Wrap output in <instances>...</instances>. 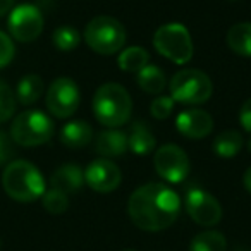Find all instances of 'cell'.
Masks as SVG:
<instances>
[{
  "label": "cell",
  "instance_id": "obj_30",
  "mask_svg": "<svg viewBox=\"0 0 251 251\" xmlns=\"http://www.w3.org/2000/svg\"><path fill=\"white\" fill-rule=\"evenodd\" d=\"M239 122L243 129L251 134V98H248L239 110Z\"/></svg>",
  "mask_w": 251,
  "mask_h": 251
},
{
  "label": "cell",
  "instance_id": "obj_23",
  "mask_svg": "<svg viewBox=\"0 0 251 251\" xmlns=\"http://www.w3.org/2000/svg\"><path fill=\"white\" fill-rule=\"evenodd\" d=\"M243 148V138L237 131H224L213 140V151L222 158L236 157Z\"/></svg>",
  "mask_w": 251,
  "mask_h": 251
},
{
  "label": "cell",
  "instance_id": "obj_3",
  "mask_svg": "<svg viewBox=\"0 0 251 251\" xmlns=\"http://www.w3.org/2000/svg\"><path fill=\"white\" fill-rule=\"evenodd\" d=\"M133 100L124 86L117 83H105L93 97V112L100 124L110 129L124 126L131 117Z\"/></svg>",
  "mask_w": 251,
  "mask_h": 251
},
{
  "label": "cell",
  "instance_id": "obj_2",
  "mask_svg": "<svg viewBox=\"0 0 251 251\" xmlns=\"http://www.w3.org/2000/svg\"><path fill=\"white\" fill-rule=\"evenodd\" d=\"M2 186L12 200L21 203L35 201L47 191L42 172L28 160H14L7 164L2 174Z\"/></svg>",
  "mask_w": 251,
  "mask_h": 251
},
{
  "label": "cell",
  "instance_id": "obj_28",
  "mask_svg": "<svg viewBox=\"0 0 251 251\" xmlns=\"http://www.w3.org/2000/svg\"><path fill=\"white\" fill-rule=\"evenodd\" d=\"M14 43H12L11 36L5 35L4 31H0V69L7 67L14 59Z\"/></svg>",
  "mask_w": 251,
  "mask_h": 251
},
{
  "label": "cell",
  "instance_id": "obj_22",
  "mask_svg": "<svg viewBox=\"0 0 251 251\" xmlns=\"http://www.w3.org/2000/svg\"><path fill=\"white\" fill-rule=\"evenodd\" d=\"M226 236L219 230H203L193 237L189 251H226Z\"/></svg>",
  "mask_w": 251,
  "mask_h": 251
},
{
  "label": "cell",
  "instance_id": "obj_11",
  "mask_svg": "<svg viewBox=\"0 0 251 251\" xmlns=\"http://www.w3.org/2000/svg\"><path fill=\"white\" fill-rule=\"evenodd\" d=\"M184 206L188 215L198 226L212 227L217 226L222 219V206L217 201L215 196L206 193L205 189L191 188L188 189L184 198Z\"/></svg>",
  "mask_w": 251,
  "mask_h": 251
},
{
  "label": "cell",
  "instance_id": "obj_18",
  "mask_svg": "<svg viewBox=\"0 0 251 251\" xmlns=\"http://www.w3.org/2000/svg\"><path fill=\"white\" fill-rule=\"evenodd\" d=\"M227 45L234 53L251 57V23H237L227 31Z\"/></svg>",
  "mask_w": 251,
  "mask_h": 251
},
{
  "label": "cell",
  "instance_id": "obj_14",
  "mask_svg": "<svg viewBox=\"0 0 251 251\" xmlns=\"http://www.w3.org/2000/svg\"><path fill=\"white\" fill-rule=\"evenodd\" d=\"M84 184V172L81 171L79 165L76 164H66L59 167L50 177V186L53 189L71 195V193H77Z\"/></svg>",
  "mask_w": 251,
  "mask_h": 251
},
{
  "label": "cell",
  "instance_id": "obj_21",
  "mask_svg": "<svg viewBox=\"0 0 251 251\" xmlns=\"http://www.w3.org/2000/svg\"><path fill=\"white\" fill-rule=\"evenodd\" d=\"M150 64V53L141 47H129L119 55V67L124 73H140L143 67Z\"/></svg>",
  "mask_w": 251,
  "mask_h": 251
},
{
  "label": "cell",
  "instance_id": "obj_9",
  "mask_svg": "<svg viewBox=\"0 0 251 251\" xmlns=\"http://www.w3.org/2000/svg\"><path fill=\"white\" fill-rule=\"evenodd\" d=\"M155 171L171 184H179L189 174V158L177 145H164L155 151Z\"/></svg>",
  "mask_w": 251,
  "mask_h": 251
},
{
  "label": "cell",
  "instance_id": "obj_24",
  "mask_svg": "<svg viewBox=\"0 0 251 251\" xmlns=\"http://www.w3.org/2000/svg\"><path fill=\"white\" fill-rule=\"evenodd\" d=\"M52 42L55 45V49L60 50V52H71V50H74L79 45L81 36L77 33V29L73 28V26H60V28H57L53 31Z\"/></svg>",
  "mask_w": 251,
  "mask_h": 251
},
{
  "label": "cell",
  "instance_id": "obj_33",
  "mask_svg": "<svg viewBox=\"0 0 251 251\" xmlns=\"http://www.w3.org/2000/svg\"><path fill=\"white\" fill-rule=\"evenodd\" d=\"M248 150L251 151V138H250V141H248Z\"/></svg>",
  "mask_w": 251,
  "mask_h": 251
},
{
  "label": "cell",
  "instance_id": "obj_19",
  "mask_svg": "<svg viewBox=\"0 0 251 251\" xmlns=\"http://www.w3.org/2000/svg\"><path fill=\"white\" fill-rule=\"evenodd\" d=\"M136 77L141 90L150 95H160L164 91L165 84H167V77H165L164 71L158 66H153V64H148L147 67H143L136 74Z\"/></svg>",
  "mask_w": 251,
  "mask_h": 251
},
{
  "label": "cell",
  "instance_id": "obj_35",
  "mask_svg": "<svg viewBox=\"0 0 251 251\" xmlns=\"http://www.w3.org/2000/svg\"><path fill=\"white\" fill-rule=\"evenodd\" d=\"M229 2H236V0H229Z\"/></svg>",
  "mask_w": 251,
  "mask_h": 251
},
{
  "label": "cell",
  "instance_id": "obj_34",
  "mask_svg": "<svg viewBox=\"0 0 251 251\" xmlns=\"http://www.w3.org/2000/svg\"><path fill=\"white\" fill-rule=\"evenodd\" d=\"M121 251H136V250H129V248H127V250H121Z\"/></svg>",
  "mask_w": 251,
  "mask_h": 251
},
{
  "label": "cell",
  "instance_id": "obj_27",
  "mask_svg": "<svg viewBox=\"0 0 251 251\" xmlns=\"http://www.w3.org/2000/svg\"><path fill=\"white\" fill-rule=\"evenodd\" d=\"M174 110V100L171 97H157L150 105V112L155 119L158 121H164Z\"/></svg>",
  "mask_w": 251,
  "mask_h": 251
},
{
  "label": "cell",
  "instance_id": "obj_16",
  "mask_svg": "<svg viewBox=\"0 0 251 251\" xmlns=\"http://www.w3.org/2000/svg\"><path fill=\"white\" fill-rule=\"evenodd\" d=\"M93 136V129L86 121H71L67 124H64V127L60 129V143L64 147L71 148V150H77V148L86 147L91 141Z\"/></svg>",
  "mask_w": 251,
  "mask_h": 251
},
{
  "label": "cell",
  "instance_id": "obj_13",
  "mask_svg": "<svg viewBox=\"0 0 251 251\" xmlns=\"http://www.w3.org/2000/svg\"><path fill=\"white\" fill-rule=\"evenodd\" d=\"M176 127L182 136L189 138V140H201L212 133L213 119L208 112L201 110V108H188L177 115Z\"/></svg>",
  "mask_w": 251,
  "mask_h": 251
},
{
  "label": "cell",
  "instance_id": "obj_25",
  "mask_svg": "<svg viewBox=\"0 0 251 251\" xmlns=\"http://www.w3.org/2000/svg\"><path fill=\"white\" fill-rule=\"evenodd\" d=\"M42 203L47 212L53 213V215H59V213H64L69 208V196L66 193L59 191V189L50 188L49 191L43 193Z\"/></svg>",
  "mask_w": 251,
  "mask_h": 251
},
{
  "label": "cell",
  "instance_id": "obj_1",
  "mask_svg": "<svg viewBox=\"0 0 251 251\" xmlns=\"http://www.w3.org/2000/svg\"><path fill=\"white\" fill-rule=\"evenodd\" d=\"M127 213L138 229L158 232L177 220L181 213V198L169 186L148 182L131 195Z\"/></svg>",
  "mask_w": 251,
  "mask_h": 251
},
{
  "label": "cell",
  "instance_id": "obj_20",
  "mask_svg": "<svg viewBox=\"0 0 251 251\" xmlns=\"http://www.w3.org/2000/svg\"><path fill=\"white\" fill-rule=\"evenodd\" d=\"M43 95V79L36 74H28L21 77L16 88V98L23 105H33L35 101L40 100Z\"/></svg>",
  "mask_w": 251,
  "mask_h": 251
},
{
  "label": "cell",
  "instance_id": "obj_10",
  "mask_svg": "<svg viewBox=\"0 0 251 251\" xmlns=\"http://www.w3.org/2000/svg\"><path fill=\"white\" fill-rule=\"evenodd\" d=\"M79 88L71 77H57L47 91V108L59 119H67L79 107Z\"/></svg>",
  "mask_w": 251,
  "mask_h": 251
},
{
  "label": "cell",
  "instance_id": "obj_4",
  "mask_svg": "<svg viewBox=\"0 0 251 251\" xmlns=\"http://www.w3.org/2000/svg\"><path fill=\"white\" fill-rule=\"evenodd\" d=\"M84 42L100 55L117 53L126 43V28L110 16H98L84 28Z\"/></svg>",
  "mask_w": 251,
  "mask_h": 251
},
{
  "label": "cell",
  "instance_id": "obj_12",
  "mask_svg": "<svg viewBox=\"0 0 251 251\" xmlns=\"http://www.w3.org/2000/svg\"><path fill=\"white\" fill-rule=\"evenodd\" d=\"M121 181V169L107 158H97L84 171V182L97 193H112Z\"/></svg>",
  "mask_w": 251,
  "mask_h": 251
},
{
  "label": "cell",
  "instance_id": "obj_15",
  "mask_svg": "<svg viewBox=\"0 0 251 251\" xmlns=\"http://www.w3.org/2000/svg\"><path fill=\"white\" fill-rule=\"evenodd\" d=\"M127 148V134L121 129H107L95 140V150L101 157H121Z\"/></svg>",
  "mask_w": 251,
  "mask_h": 251
},
{
  "label": "cell",
  "instance_id": "obj_17",
  "mask_svg": "<svg viewBox=\"0 0 251 251\" xmlns=\"http://www.w3.org/2000/svg\"><path fill=\"white\" fill-rule=\"evenodd\" d=\"M155 136L147 126V122L136 121L131 126L129 136H127V147L136 155H148L155 150Z\"/></svg>",
  "mask_w": 251,
  "mask_h": 251
},
{
  "label": "cell",
  "instance_id": "obj_32",
  "mask_svg": "<svg viewBox=\"0 0 251 251\" xmlns=\"http://www.w3.org/2000/svg\"><path fill=\"white\" fill-rule=\"evenodd\" d=\"M243 182H244V188H246V191L251 195V167H248V171L244 172Z\"/></svg>",
  "mask_w": 251,
  "mask_h": 251
},
{
  "label": "cell",
  "instance_id": "obj_26",
  "mask_svg": "<svg viewBox=\"0 0 251 251\" xmlns=\"http://www.w3.org/2000/svg\"><path fill=\"white\" fill-rule=\"evenodd\" d=\"M16 110V95L12 93L11 86L0 81V124L12 117Z\"/></svg>",
  "mask_w": 251,
  "mask_h": 251
},
{
  "label": "cell",
  "instance_id": "obj_7",
  "mask_svg": "<svg viewBox=\"0 0 251 251\" xmlns=\"http://www.w3.org/2000/svg\"><path fill=\"white\" fill-rule=\"evenodd\" d=\"M213 84L203 71L182 69L171 79V98L179 103L201 105L210 100Z\"/></svg>",
  "mask_w": 251,
  "mask_h": 251
},
{
  "label": "cell",
  "instance_id": "obj_29",
  "mask_svg": "<svg viewBox=\"0 0 251 251\" xmlns=\"http://www.w3.org/2000/svg\"><path fill=\"white\" fill-rule=\"evenodd\" d=\"M12 157H14V141H12L11 134L0 131V167L11 164Z\"/></svg>",
  "mask_w": 251,
  "mask_h": 251
},
{
  "label": "cell",
  "instance_id": "obj_8",
  "mask_svg": "<svg viewBox=\"0 0 251 251\" xmlns=\"http://www.w3.org/2000/svg\"><path fill=\"white\" fill-rule=\"evenodd\" d=\"M9 33L18 42H35L43 31V14L36 5L21 4L14 7L7 19Z\"/></svg>",
  "mask_w": 251,
  "mask_h": 251
},
{
  "label": "cell",
  "instance_id": "obj_31",
  "mask_svg": "<svg viewBox=\"0 0 251 251\" xmlns=\"http://www.w3.org/2000/svg\"><path fill=\"white\" fill-rule=\"evenodd\" d=\"M12 4H14V0H0V18L11 12Z\"/></svg>",
  "mask_w": 251,
  "mask_h": 251
},
{
  "label": "cell",
  "instance_id": "obj_5",
  "mask_svg": "<svg viewBox=\"0 0 251 251\" xmlns=\"http://www.w3.org/2000/svg\"><path fill=\"white\" fill-rule=\"evenodd\" d=\"M153 47L160 55L174 64H188L193 59V40L188 28L179 23H169L155 31Z\"/></svg>",
  "mask_w": 251,
  "mask_h": 251
},
{
  "label": "cell",
  "instance_id": "obj_6",
  "mask_svg": "<svg viewBox=\"0 0 251 251\" xmlns=\"http://www.w3.org/2000/svg\"><path fill=\"white\" fill-rule=\"evenodd\" d=\"M53 122L40 110H25L14 119L11 138L21 147H40L53 136Z\"/></svg>",
  "mask_w": 251,
  "mask_h": 251
}]
</instances>
